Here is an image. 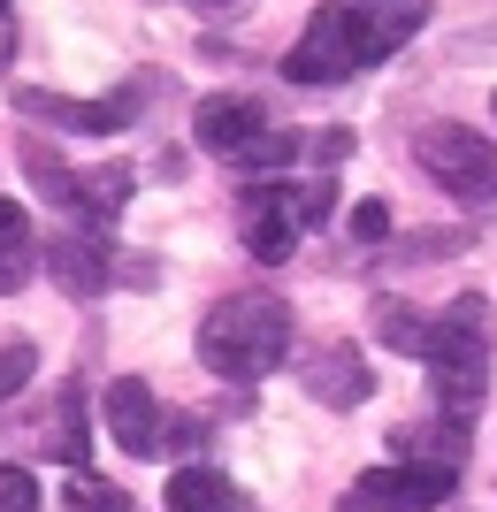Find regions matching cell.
<instances>
[{
    "label": "cell",
    "mask_w": 497,
    "mask_h": 512,
    "mask_svg": "<svg viewBox=\"0 0 497 512\" xmlns=\"http://www.w3.org/2000/svg\"><path fill=\"white\" fill-rule=\"evenodd\" d=\"M390 459H398V467H444V474H459V467H467V421L436 413V421L398 428V436H390Z\"/></svg>",
    "instance_id": "4fadbf2b"
},
{
    "label": "cell",
    "mask_w": 497,
    "mask_h": 512,
    "mask_svg": "<svg viewBox=\"0 0 497 512\" xmlns=\"http://www.w3.org/2000/svg\"><path fill=\"white\" fill-rule=\"evenodd\" d=\"M299 383H306L314 406L352 413V406H368V398H375V367L360 360V344H322V352L299 367Z\"/></svg>",
    "instance_id": "8fae6325"
},
{
    "label": "cell",
    "mask_w": 497,
    "mask_h": 512,
    "mask_svg": "<svg viewBox=\"0 0 497 512\" xmlns=\"http://www.w3.org/2000/svg\"><path fill=\"white\" fill-rule=\"evenodd\" d=\"M169 512H253V497H245L222 467H199V459H184V467L169 474Z\"/></svg>",
    "instance_id": "5bb4252c"
},
{
    "label": "cell",
    "mask_w": 497,
    "mask_h": 512,
    "mask_svg": "<svg viewBox=\"0 0 497 512\" xmlns=\"http://www.w3.org/2000/svg\"><path fill=\"white\" fill-rule=\"evenodd\" d=\"M31 161V184H39V199H54V207L69 214V230H92V237H108L115 230V214H123L130 184H138V169H62L54 153H23Z\"/></svg>",
    "instance_id": "52a82bcc"
},
{
    "label": "cell",
    "mask_w": 497,
    "mask_h": 512,
    "mask_svg": "<svg viewBox=\"0 0 497 512\" xmlns=\"http://www.w3.org/2000/svg\"><path fill=\"white\" fill-rule=\"evenodd\" d=\"M452 482L459 474H444V467H368L360 482L345 490V512H436L444 497H452Z\"/></svg>",
    "instance_id": "ba28073f"
},
{
    "label": "cell",
    "mask_w": 497,
    "mask_h": 512,
    "mask_svg": "<svg viewBox=\"0 0 497 512\" xmlns=\"http://www.w3.org/2000/svg\"><path fill=\"white\" fill-rule=\"evenodd\" d=\"M0 512H39V482L23 459H0Z\"/></svg>",
    "instance_id": "ffe728a7"
},
{
    "label": "cell",
    "mask_w": 497,
    "mask_h": 512,
    "mask_svg": "<svg viewBox=\"0 0 497 512\" xmlns=\"http://www.w3.org/2000/svg\"><path fill=\"white\" fill-rule=\"evenodd\" d=\"M299 153H306V138H291V130H268V138H260V146L238 161V169H245V176H283Z\"/></svg>",
    "instance_id": "d6986e66"
},
{
    "label": "cell",
    "mask_w": 497,
    "mask_h": 512,
    "mask_svg": "<svg viewBox=\"0 0 497 512\" xmlns=\"http://www.w3.org/2000/svg\"><path fill=\"white\" fill-rule=\"evenodd\" d=\"M31 367H39V352H31V344H0V406H8V398H16L23 383H31Z\"/></svg>",
    "instance_id": "44dd1931"
},
{
    "label": "cell",
    "mask_w": 497,
    "mask_h": 512,
    "mask_svg": "<svg viewBox=\"0 0 497 512\" xmlns=\"http://www.w3.org/2000/svg\"><path fill=\"white\" fill-rule=\"evenodd\" d=\"M352 237H360V245H383L390 237V207L383 199H360V207H352Z\"/></svg>",
    "instance_id": "7402d4cb"
},
{
    "label": "cell",
    "mask_w": 497,
    "mask_h": 512,
    "mask_svg": "<svg viewBox=\"0 0 497 512\" xmlns=\"http://www.w3.org/2000/svg\"><path fill=\"white\" fill-rule=\"evenodd\" d=\"M375 337L398 352V360H429V344H436V321L429 314H413L406 299H375Z\"/></svg>",
    "instance_id": "e0dca14e"
},
{
    "label": "cell",
    "mask_w": 497,
    "mask_h": 512,
    "mask_svg": "<svg viewBox=\"0 0 497 512\" xmlns=\"http://www.w3.org/2000/svg\"><path fill=\"white\" fill-rule=\"evenodd\" d=\"M46 276L62 283V299H100L115 283V253H108V237H92V230H62V237H46Z\"/></svg>",
    "instance_id": "7c38bea8"
},
{
    "label": "cell",
    "mask_w": 497,
    "mask_h": 512,
    "mask_svg": "<svg viewBox=\"0 0 497 512\" xmlns=\"http://www.w3.org/2000/svg\"><path fill=\"white\" fill-rule=\"evenodd\" d=\"M138 100H146V85H123V92H108V100H62V92L23 85L16 115H39V123L69 130V138H108V130H123L130 115H138Z\"/></svg>",
    "instance_id": "9c48e42d"
},
{
    "label": "cell",
    "mask_w": 497,
    "mask_h": 512,
    "mask_svg": "<svg viewBox=\"0 0 497 512\" xmlns=\"http://www.w3.org/2000/svg\"><path fill=\"white\" fill-rule=\"evenodd\" d=\"M39 268V237H31V214L16 199H0V299H16Z\"/></svg>",
    "instance_id": "2e32d148"
},
{
    "label": "cell",
    "mask_w": 497,
    "mask_h": 512,
    "mask_svg": "<svg viewBox=\"0 0 497 512\" xmlns=\"http://www.w3.org/2000/svg\"><path fill=\"white\" fill-rule=\"evenodd\" d=\"M0 8H8V0H0Z\"/></svg>",
    "instance_id": "cb8c5ba5"
},
{
    "label": "cell",
    "mask_w": 497,
    "mask_h": 512,
    "mask_svg": "<svg viewBox=\"0 0 497 512\" xmlns=\"http://www.w3.org/2000/svg\"><path fill=\"white\" fill-rule=\"evenodd\" d=\"M199 360L215 367L222 383H260L291 360V306L268 291H230L207 306L199 321Z\"/></svg>",
    "instance_id": "6da1fadb"
},
{
    "label": "cell",
    "mask_w": 497,
    "mask_h": 512,
    "mask_svg": "<svg viewBox=\"0 0 497 512\" xmlns=\"http://www.w3.org/2000/svg\"><path fill=\"white\" fill-rule=\"evenodd\" d=\"M62 512H138V505H130V490H115L108 474L69 467V482H62Z\"/></svg>",
    "instance_id": "ac0fdd59"
},
{
    "label": "cell",
    "mask_w": 497,
    "mask_h": 512,
    "mask_svg": "<svg viewBox=\"0 0 497 512\" xmlns=\"http://www.w3.org/2000/svg\"><path fill=\"white\" fill-rule=\"evenodd\" d=\"M268 130H276V123H268V107L245 100V92H215V100H199V115H192V138L207 153H222V161H245Z\"/></svg>",
    "instance_id": "30bf717a"
},
{
    "label": "cell",
    "mask_w": 497,
    "mask_h": 512,
    "mask_svg": "<svg viewBox=\"0 0 497 512\" xmlns=\"http://www.w3.org/2000/svg\"><path fill=\"white\" fill-rule=\"evenodd\" d=\"M39 451H46V459H62V467H85V451H92V428H85V390H77V383H69V390H54Z\"/></svg>",
    "instance_id": "9a60e30c"
},
{
    "label": "cell",
    "mask_w": 497,
    "mask_h": 512,
    "mask_svg": "<svg viewBox=\"0 0 497 512\" xmlns=\"http://www.w3.org/2000/svg\"><path fill=\"white\" fill-rule=\"evenodd\" d=\"M490 360H497V321L482 291H459L444 314H436V344H429V398L436 413L452 421H475L482 398H490Z\"/></svg>",
    "instance_id": "7a4b0ae2"
},
{
    "label": "cell",
    "mask_w": 497,
    "mask_h": 512,
    "mask_svg": "<svg viewBox=\"0 0 497 512\" xmlns=\"http://www.w3.org/2000/svg\"><path fill=\"white\" fill-rule=\"evenodd\" d=\"M337 207V176H299V184H276V176H260L238 192V230H245V253L253 260H291L299 253V237L314 222H329Z\"/></svg>",
    "instance_id": "3957f363"
},
{
    "label": "cell",
    "mask_w": 497,
    "mask_h": 512,
    "mask_svg": "<svg viewBox=\"0 0 497 512\" xmlns=\"http://www.w3.org/2000/svg\"><path fill=\"white\" fill-rule=\"evenodd\" d=\"M100 421H108V436L130 451V459H169V451L207 444V421H192V413H169L146 383H138V375H115V383H108V398H100Z\"/></svg>",
    "instance_id": "5b68a950"
},
{
    "label": "cell",
    "mask_w": 497,
    "mask_h": 512,
    "mask_svg": "<svg viewBox=\"0 0 497 512\" xmlns=\"http://www.w3.org/2000/svg\"><path fill=\"white\" fill-rule=\"evenodd\" d=\"M199 16H238V8H253V0H192Z\"/></svg>",
    "instance_id": "603a6c76"
},
{
    "label": "cell",
    "mask_w": 497,
    "mask_h": 512,
    "mask_svg": "<svg viewBox=\"0 0 497 512\" xmlns=\"http://www.w3.org/2000/svg\"><path fill=\"white\" fill-rule=\"evenodd\" d=\"M390 62L383 39H375V8H352V0H337V8H314L299 31V46L283 54V77L291 85H345V77H360V69Z\"/></svg>",
    "instance_id": "277c9868"
},
{
    "label": "cell",
    "mask_w": 497,
    "mask_h": 512,
    "mask_svg": "<svg viewBox=\"0 0 497 512\" xmlns=\"http://www.w3.org/2000/svg\"><path fill=\"white\" fill-rule=\"evenodd\" d=\"M413 161H421V176L444 184L452 199H467V207H497V146L482 138V130H467V123L413 130Z\"/></svg>",
    "instance_id": "8992f818"
}]
</instances>
